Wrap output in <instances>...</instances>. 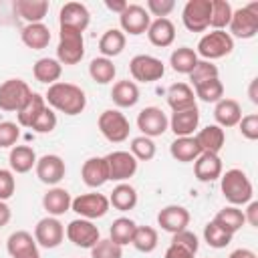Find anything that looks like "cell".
<instances>
[{
  "mask_svg": "<svg viewBox=\"0 0 258 258\" xmlns=\"http://www.w3.org/2000/svg\"><path fill=\"white\" fill-rule=\"evenodd\" d=\"M44 101L52 111H60L64 115H79L85 111L87 107V95L85 91L75 85V83H64L58 81L54 85H50L44 93Z\"/></svg>",
  "mask_w": 258,
  "mask_h": 258,
  "instance_id": "1",
  "label": "cell"
},
{
  "mask_svg": "<svg viewBox=\"0 0 258 258\" xmlns=\"http://www.w3.org/2000/svg\"><path fill=\"white\" fill-rule=\"evenodd\" d=\"M220 189L226 202H230V206H244L252 202V196H254L250 177L238 167H232L220 175Z\"/></svg>",
  "mask_w": 258,
  "mask_h": 258,
  "instance_id": "2",
  "label": "cell"
},
{
  "mask_svg": "<svg viewBox=\"0 0 258 258\" xmlns=\"http://www.w3.org/2000/svg\"><path fill=\"white\" fill-rule=\"evenodd\" d=\"M234 50V38L226 32V30H210L206 32L200 42H198V56H202V60H216V58H224Z\"/></svg>",
  "mask_w": 258,
  "mask_h": 258,
  "instance_id": "3",
  "label": "cell"
},
{
  "mask_svg": "<svg viewBox=\"0 0 258 258\" xmlns=\"http://www.w3.org/2000/svg\"><path fill=\"white\" fill-rule=\"evenodd\" d=\"M85 56V40L83 32L73 28H60L58 44H56V60L60 64H77Z\"/></svg>",
  "mask_w": 258,
  "mask_h": 258,
  "instance_id": "4",
  "label": "cell"
},
{
  "mask_svg": "<svg viewBox=\"0 0 258 258\" xmlns=\"http://www.w3.org/2000/svg\"><path fill=\"white\" fill-rule=\"evenodd\" d=\"M97 127L101 135L111 143H123L131 131L129 119L119 109H105L97 119Z\"/></svg>",
  "mask_w": 258,
  "mask_h": 258,
  "instance_id": "5",
  "label": "cell"
},
{
  "mask_svg": "<svg viewBox=\"0 0 258 258\" xmlns=\"http://www.w3.org/2000/svg\"><path fill=\"white\" fill-rule=\"evenodd\" d=\"M230 36L234 38H254L258 32V2L236 8L230 18Z\"/></svg>",
  "mask_w": 258,
  "mask_h": 258,
  "instance_id": "6",
  "label": "cell"
},
{
  "mask_svg": "<svg viewBox=\"0 0 258 258\" xmlns=\"http://www.w3.org/2000/svg\"><path fill=\"white\" fill-rule=\"evenodd\" d=\"M212 0H187L181 10V22L189 32H204L210 28Z\"/></svg>",
  "mask_w": 258,
  "mask_h": 258,
  "instance_id": "7",
  "label": "cell"
},
{
  "mask_svg": "<svg viewBox=\"0 0 258 258\" xmlns=\"http://www.w3.org/2000/svg\"><path fill=\"white\" fill-rule=\"evenodd\" d=\"M111 204H109V198L103 196V194H81L77 198H73V204H71V210L79 216V218H85V220H97V218H103L107 212H109Z\"/></svg>",
  "mask_w": 258,
  "mask_h": 258,
  "instance_id": "8",
  "label": "cell"
},
{
  "mask_svg": "<svg viewBox=\"0 0 258 258\" xmlns=\"http://www.w3.org/2000/svg\"><path fill=\"white\" fill-rule=\"evenodd\" d=\"M30 95H32V91H30L26 81H22V79H6L0 85V109L8 111V113L18 111L28 101Z\"/></svg>",
  "mask_w": 258,
  "mask_h": 258,
  "instance_id": "9",
  "label": "cell"
},
{
  "mask_svg": "<svg viewBox=\"0 0 258 258\" xmlns=\"http://www.w3.org/2000/svg\"><path fill=\"white\" fill-rule=\"evenodd\" d=\"M129 73L139 83H153V81H159L165 75V64L157 56L135 54L129 60Z\"/></svg>",
  "mask_w": 258,
  "mask_h": 258,
  "instance_id": "10",
  "label": "cell"
},
{
  "mask_svg": "<svg viewBox=\"0 0 258 258\" xmlns=\"http://www.w3.org/2000/svg\"><path fill=\"white\" fill-rule=\"evenodd\" d=\"M64 234H67L69 242H73L77 248H87V250H91L101 240L99 228L93 224V220H85V218H77V220L69 222Z\"/></svg>",
  "mask_w": 258,
  "mask_h": 258,
  "instance_id": "11",
  "label": "cell"
},
{
  "mask_svg": "<svg viewBox=\"0 0 258 258\" xmlns=\"http://www.w3.org/2000/svg\"><path fill=\"white\" fill-rule=\"evenodd\" d=\"M107 169H109V181H127L137 171V159L129 151H111L105 155Z\"/></svg>",
  "mask_w": 258,
  "mask_h": 258,
  "instance_id": "12",
  "label": "cell"
},
{
  "mask_svg": "<svg viewBox=\"0 0 258 258\" xmlns=\"http://www.w3.org/2000/svg\"><path fill=\"white\" fill-rule=\"evenodd\" d=\"M119 24H121V32L123 34H131V36H139L143 32H147L149 24H151V16L149 12L139 6V4H127V8L119 14Z\"/></svg>",
  "mask_w": 258,
  "mask_h": 258,
  "instance_id": "13",
  "label": "cell"
},
{
  "mask_svg": "<svg viewBox=\"0 0 258 258\" xmlns=\"http://www.w3.org/2000/svg\"><path fill=\"white\" fill-rule=\"evenodd\" d=\"M137 129L145 137H159L169 129V119L159 107H145L137 115Z\"/></svg>",
  "mask_w": 258,
  "mask_h": 258,
  "instance_id": "14",
  "label": "cell"
},
{
  "mask_svg": "<svg viewBox=\"0 0 258 258\" xmlns=\"http://www.w3.org/2000/svg\"><path fill=\"white\" fill-rule=\"evenodd\" d=\"M34 171H36V177L44 183V185H50L54 187L67 173V165H64V159L56 153H46L42 157L36 159V165H34Z\"/></svg>",
  "mask_w": 258,
  "mask_h": 258,
  "instance_id": "15",
  "label": "cell"
},
{
  "mask_svg": "<svg viewBox=\"0 0 258 258\" xmlns=\"http://www.w3.org/2000/svg\"><path fill=\"white\" fill-rule=\"evenodd\" d=\"M34 240H36L38 246H42L46 250L56 248L64 240V226L60 224L58 218L46 216V218L36 222V226H34Z\"/></svg>",
  "mask_w": 258,
  "mask_h": 258,
  "instance_id": "16",
  "label": "cell"
},
{
  "mask_svg": "<svg viewBox=\"0 0 258 258\" xmlns=\"http://www.w3.org/2000/svg\"><path fill=\"white\" fill-rule=\"evenodd\" d=\"M189 220H191V216H189L187 208L177 206V204L165 206V208H161L159 214H157V226H159L161 230L169 232V234H177V232H181V230H187Z\"/></svg>",
  "mask_w": 258,
  "mask_h": 258,
  "instance_id": "17",
  "label": "cell"
},
{
  "mask_svg": "<svg viewBox=\"0 0 258 258\" xmlns=\"http://www.w3.org/2000/svg\"><path fill=\"white\" fill-rule=\"evenodd\" d=\"M89 22H91V14H89V8L85 4H81V2L62 4L60 12H58V26L60 28H73V30L85 32Z\"/></svg>",
  "mask_w": 258,
  "mask_h": 258,
  "instance_id": "18",
  "label": "cell"
},
{
  "mask_svg": "<svg viewBox=\"0 0 258 258\" xmlns=\"http://www.w3.org/2000/svg\"><path fill=\"white\" fill-rule=\"evenodd\" d=\"M6 250L10 258H40L38 244L34 236L26 230H16L6 240Z\"/></svg>",
  "mask_w": 258,
  "mask_h": 258,
  "instance_id": "19",
  "label": "cell"
},
{
  "mask_svg": "<svg viewBox=\"0 0 258 258\" xmlns=\"http://www.w3.org/2000/svg\"><path fill=\"white\" fill-rule=\"evenodd\" d=\"M198 125H200V109L198 107L171 113L169 129L173 131L175 137H191L196 133Z\"/></svg>",
  "mask_w": 258,
  "mask_h": 258,
  "instance_id": "20",
  "label": "cell"
},
{
  "mask_svg": "<svg viewBox=\"0 0 258 258\" xmlns=\"http://www.w3.org/2000/svg\"><path fill=\"white\" fill-rule=\"evenodd\" d=\"M198 147H200V153H220V149L224 147L226 143V133L220 125H208L204 129H200L196 135H194Z\"/></svg>",
  "mask_w": 258,
  "mask_h": 258,
  "instance_id": "21",
  "label": "cell"
},
{
  "mask_svg": "<svg viewBox=\"0 0 258 258\" xmlns=\"http://www.w3.org/2000/svg\"><path fill=\"white\" fill-rule=\"evenodd\" d=\"M194 173L204 183H210V181L220 179V175L224 173L222 171V159H220V155H216V153H200L198 159L194 161Z\"/></svg>",
  "mask_w": 258,
  "mask_h": 258,
  "instance_id": "22",
  "label": "cell"
},
{
  "mask_svg": "<svg viewBox=\"0 0 258 258\" xmlns=\"http://www.w3.org/2000/svg\"><path fill=\"white\" fill-rule=\"evenodd\" d=\"M167 105L173 113L177 111H185V109H194L196 105V93L187 83H173L167 89Z\"/></svg>",
  "mask_w": 258,
  "mask_h": 258,
  "instance_id": "23",
  "label": "cell"
},
{
  "mask_svg": "<svg viewBox=\"0 0 258 258\" xmlns=\"http://www.w3.org/2000/svg\"><path fill=\"white\" fill-rule=\"evenodd\" d=\"M81 177L87 187H101L105 181H109L105 157H89L81 167Z\"/></svg>",
  "mask_w": 258,
  "mask_h": 258,
  "instance_id": "24",
  "label": "cell"
},
{
  "mask_svg": "<svg viewBox=\"0 0 258 258\" xmlns=\"http://www.w3.org/2000/svg\"><path fill=\"white\" fill-rule=\"evenodd\" d=\"M71 204H73L71 194H69L64 187H58V185L50 187V189L42 196V208H44L46 214L52 216V218H58V216L67 214V212L71 210Z\"/></svg>",
  "mask_w": 258,
  "mask_h": 258,
  "instance_id": "25",
  "label": "cell"
},
{
  "mask_svg": "<svg viewBox=\"0 0 258 258\" xmlns=\"http://www.w3.org/2000/svg\"><path fill=\"white\" fill-rule=\"evenodd\" d=\"M147 38L153 46L165 48L175 40V26L169 18H155L147 28Z\"/></svg>",
  "mask_w": 258,
  "mask_h": 258,
  "instance_id": "26",
  "label": "cell"
},
{
  "mask_svg": "<svg viewBox=\"0 0 258 258\" xmlns=\"http://www.w3.org/2000/svg\"><path fill=\"white\" fill-rule=\"evenodd\" d=\"M214 119L216 125L224 127H236L242 119V107L236 99H220L214 107Z\"/></svg>",
  "mask_w": 258,
  "mask_h": 258,
  "instance_id": "27",
  "label": "cell"
},
{
  "mask_svg": "<svg viewBox=\"0 0 258 258\" xmlns=\"http://www.w3.org/2000/svg\"><path fill=\"white\" fill-rule=\"evenodd\" d=\"M20 40L24 42V46H28L32 50H42L50 42V28L44 22L26 24L20 30Z\"/></svg>",
  "mask_w": 258,
  "mask_h": 258,
  "instance_id": "28",
  "label": "cell"
},
{
  "mask_svg": "<svg viewBox=\"0 0 258 258\" xmlns=\"http://www.w3.org/2000/svg\"><path fill=\"white\" fill-rule=\"evenodd\" d=\"M36 153L30 145H14L8 155L10 171L12 173H28L36 165Z\"/></svg>",
  "mask_w": 258,
  "mask_h": 258,
  "instance_id": "29",
  "label": "cell"
},
{
  "mask_svg": "<svg viewBox=\"0 0 258 258\" xmlns=\"http://www.w3.org/2000/svg\"><path fill=\"white\" fill-rule=\"evenodd\" d=\"M32 75L38 83H44V85H54L58 83L60 75H62V64L56 60V58H50V56H42L38 58L34 64H32Z\"/></svg>",
  "mask_w": 258,
  "mask_h": 258,
  "instance_id": "30",
  "label": "cell"
},
{
  "mask_svg": "<svg viewBox=\"0 0 258 258\" xmlns=\"http://www.w3.org/2000/svg\"><path fill=\"white\" fill-rule=\"evenodd\" d=\"M111 99L119 109H129L133 105H137L139 101V87L137 83L125 79V81H117L111 89Z\"/></svg>",
  "mask_w": 258,
  "mask_h": 258,
  "instance_id": "31",
  "label": "cell"
},
{
  "mask_svg": "<svg viewBox=\"0 0 258 258\" xmlns=\"http://www.w3.org/2000/svg\"><path fill=\"white\" fill-rule=\"evenodd\" d=\"M46 109V101H44V95L40 93H34L28 97V101L16 111V123L20 127H32V123L36 121V117Z\"/></svg>",
  "mask_w": 258,
  "mask_h": 258,
  "instance_id": "32",
  "label": "cell"
},
{
  "mask_svg": "<svg viewBox=\"0 0 258 258\" xmlns=\"http://www.w3.org/2000/svg\"><path fill=\"white\" fill-rule=\"evenodd\" d=\"M14 12L26 20V24L42 22V18L48 14V2L46 0H16Z\"/></svg>",
  "mask_w": 258,
  "mask_h": 258,
  "instance_id": "33",
  "label": "cell"
},
{
  "mask_svg": "<svg viewBox=\"0 0 258 258\" xmlns=\"http://www.w3.org/2000/svg\"><path fill=\"white\" fill-rule=\"evenodd\" d=\"M109 204L119 212H129L137 206V189L127 181H121L113 187L109 196Z\"/></svg>",
  "mask_w": 258,
  "mask_h": 258,
  "instance_id": "34",
  "label": "cell"
},
{
  "mask_svg": "<svg viewBox=\"0 0 258 258\" xmlns=\"http://www.w3.org/2000/svg\"><path fill=\"white\" fill-rule=\"evenodd\" d=\"M214 222L224 228L228 234H236L238 230H242V226L246 224V218H244V212L238 208V206H226L222 208L216 216H214Z\"/></svg>",
  "mask_w": 258,
  "mask_h": 258,
  "instance_id": "35",
  "label": "cell"
},
{
  "mask_svg": "<svg viewBox=\"0 0 258 258\" xmlns=\"http://www.w3.org/2000/svg\"><path fill=\"white\" fill-rule=\"evenodd\" d=\"M125 42H127V36L119 28H109L99 38V50H101V54L105 58H113V56L123 52Z\"/></svg>",
  "mask_w": 258,
  "mask_h": 258,
  "instance_id": "36",
  "label": "cell"
},
{
  "mask_svg": "<svg viewBox=\"0 0 258 258\" xmlns=\"http://www.w3.org/2000/svg\"><path fill=\"white\" fill-rule=\"evenodd\" d=\"M169 153L175 161H181V163H189V161H196L198 155H200V147L191 137H175L169 145Z\"/></svg>",
  "mask_w": 258,
  "mask_h": 258,
  "instance_id": "37",
  "label": "cell"
},
{
  "mask_svg": "<svg viewBox=\"0 0 258 258\" xmlns=\"http://www.w3.org/2000/svg\"><path fill=\"white\" fill-rule=\"evenodd\" d=\"M198 60H200L198 52H196L194 48H189V46H179V48H175V50L171 52V56H169L171 69H173L175 73H179V75H189V73L194 71V67L198 64Z\"/></svg>",
  "mask_w": 258,
  "mask_h": 258,
  "instance_id": "38",
  "label": "cell"
},
{
  "mask_svg": "<svg viewBox=\"0 0 258 258\" xmlns=\"http://www.w3.org/2000/svg\"><path fill=\"white\" fill-rule=\"evenodd\" d=\"M135 228H137V224H135L131 218L121 216V218L113 220V224H111V228H109V238H111L115 244H119V246L131 244L133 234H135Z\"/></svg>",
  "mask_w": 258,
  "mask_h": 258,
  "instance_id": "39",
  "label": "cell"
},
{
  "mask_svg": "<svg viewBox=\"0 0 258 258\" xmlns=\"http://www.w3.org/2000/svg\"><path fill=\"white\" fill-rule=\"evenodd\" d=\"M89 75H91V79H93L95 83L107 85V83H111V81L115 79L117 69H115V64H113L111 58L97 56V58H93L91 64H89Z\"/></svg>",
  "mask_w": 258,
  "mask_h": 258,
  "instance_id": "40",
  "label": "cell"
},
{
  "mask_svg": "<svg viewBox=\"0 0 258 258\" xmlns=\"http://www.w3.org/2000/svg\"><path fill=\"white\" fill-rule=\"evenodd\" d=\"M131 244L135 246V250H139V252H143V254L153 252V250L157 248V244H159L157 230H155L153 226H137Z\"/></svg>",
  "mask_w": 258,
  "mask_h": 258,
  "instance_id": "41",
  "label": "cell"
},
{
  "mask_svg": "<svg viewBox=\"0 0 258 258\" xmlns=\"http://www.w3.org/2000/svg\"><path fill=\"white\" fill-rule=\"evenodd\" d=\"M194 93H196V99L204 101V103H218L220 99H224V85L218 79H210V81H204L200 85L194 87Z\"/></svg>",
  "mask_w": 258,
  "mask_h": 258,
  "instance_id": "42",
  "label": "cell"
},
{
  "mask_svg": "<svg viewBox=\"0 0 258 258\" xmlns=\"http://www.w3.org/2000/svg\"><path fill=\"white\" fill-rule=\"evenodd\" d=\"M232 4L228 0H212V16H210V26L214 30H224L230 24L232 18Z\"/></svg>",
  "mask_w": 258,
  "mask_h": 258,
  "instance_id": "43",
  "label": "cell"
},
{
  "mask_svg": "<svg viewBox=\"0 0 258 258\" xmlns=\"http://www.w3.org/2000/svg\"><path fill=\"white\" fill-rule=\"evenodd\" d=\"M232 238H234V236L228 234L224 228H220L214 220L204 226V240H206V244H208L210 248H216V250L226 248V246L232 242Z\"/></svg>",
  "mask_w": 258,
  "mask_h": 258,
  "instance_id": "44",
  "label": "cell"
},
{
  "mask_svg": "<svg viewBox=\"0 0 258 258\" xmlns=\"http://www.w3.org/2000/svg\"><path fill=\"white\" fill-rule=\"evenodd\" d=\"M155 143L151 137H145V135H139V137H133L131 139V145H129V153L137 159V161H151L155 157Z\"/></svg>",
  "mask_w": 258,
  "mask_h": 258,
  "instance_id": "45",
  "label": "cell"
},
{
  "mask_svg": "<svg viewBox=\"0 0 258 258\" xmlns=\"http://www.w3.org/2000/svg\"><path fill=\"white\" fill-rule=\"evenodd\" d=\"M218 75H220V71H218V67L214 64V62H210V60H198V64L194 67V71L187 75L189 77V87H196V85H200V83H204V81H210V79H218Z\"/></svg>",
  "mask_w": 258,
  "mask_h": 258,
  "instance_id": "46",
  "label": "cell"
},
{
  "mask_svg": "<svg viewBox=\"0 0 258 258\" xmlns=\"http://www.w3.org/2000/svg\"><path fill=\"white\" fill-rule=\"evenodd\" d=\"M91 258H123V246L115 244L111 238H101L91 248Z\"/></svg>",
  "mask_w": 258,
  "mask_h": 258,
  "instance_id": "47",
  "label": "cell"
},
{
  "mask_svg": "<svg viewBox=\"0 0 258 258\" xmlns=\"http://www.w3.org/2000/svg\"><path fill=\"white\" fill-rule=\"evenodd\" d=\"M20 139V125L14 121H0V149L14 147Z\"/></svg>",
  "mask_w": 258,
  "mask_h": 258,
  "instance_id": "48",
  "label": "cell"
},
{
  "mask_svg": "<svg viewBox=\"0 0 258 258\" xmlns=\"http://www.w3.org/2000/svg\"><path fill=\"white\" fill-rule=\"evenodd\" d=\"M54 127H56V113L46 105V109L36 117V121L32 123V131H36V133H50V131H54Z\"/></svg>",
  "mask_w": 258,
  "mask_h": 258,
  "instance_id": "49",
  "label": "cell"
},
{
  "mask_svg": "<svg viewBox=\"0 0 258 258\" xmlns=\"http://www.w3.org/2000/svg\"><path fill=\"white\" fill-rule=\"evenodd\" d=\"M171 236H173V238H171V244H175V246H179V248H185V250L191 252V254H198L200 240H198V236H196L194 232H189V230H181V232L171 234Z\"/></svg>",
  "mask_w": 258,
  "mask_h": 258,
  "instance_id": "50",
  "label": "cell"
},
{
  "mask_svg": "<svg viewBox=\"0 0 258 258\" xmlns=\"http://www.w3.org/2000/svg\"><path fill=\"white\" fill-rule=\"evenodd\" d=\"M14 191H16V177H14V173L10 169L0 167V200L2 202L10 200L14 196Z\"/></svg>",
  "mask_w": 258,
  "mask_h": 258,
  "instance_id": "51",
  "label": "cell"
},
{
  "mask_svg": "<svg viewBox=\"0 0 258 258\" xmlns=\"http://www.w3.org/2000/svg\"><path fill=\"white\" fill-rule=\"evenodd\" d=\"M240 127V133L248 139V141H256L258 139V113H250V115H244L238 123Z\"/></svg>",
  "mask_w": 258,
  "mask_h": 258,
  "instance_id": "52",
  "label": "cell"
},
{
  "mask_svg": "<svg viewBox=\"0 0 258 258\" xmlns=\"http://www.w3.org/2000/svg\"><path fill=\"white\" fill-rule=\"evenodd\" d=\"M175 8L173 0H147V12L157 16V18H167V14Z\"/></svg>",
  "mask_w": 258,
  "mask_h": 258,
  "instance_id": "53",
  "label": "cell"
},
{
  "mask_svg": "<svg viewBox=\"0 0 258 258\" xmlns=\"http://www.w3.org/2000/svg\"><path fill=\"white\" fill-rule=\"evenodd\" d=\"M244 218H246V222L250 224V226H258V202H248V208L244 210Z\"/></svg>",
  "mask_w": 258,
  "mask_h": 258,
  "instance_id": "54",
  "label": "cell"
},
{
  "mask_svg": "<svg viewBox=\"0 0 258 258\" xmlns=\"http://www.w3.org/2000/svg\"><path fill=\"white\" fill-rule=\"evenodd\" d=\"M163 258H196V254H191L185 248H179L175 244H169V248L165 250V256Z\"/></svg>",
  "mask_w": 258,
  "mask_h": 258,
  "instance_id": "55",
  "label": "cell"
},
{
  "mask_svg": "<svg viewBox=\"0 0 258 258\" xmlns=\"http://www.w3.org/2000/svg\"><path fill=\"white\" fill-rule=\"evenodd\" d=\"M10 218H12V212H10V206H8L6 202H2V200H0V228H4V226H8V222H10Z\"/></svg>",
  "mask_w": 258,
  "mask_h": 258,
  "instance_id": "56",
  "label": "cell"
},
{
  "mask_svg": "<svg viewBox=\"0 0 258 258\" xmlns=\"http://www.w3.org/2000/svg\"><path fill=\"white\" fill-rule=\"evenodd\" d=\"M127 4H129V2H125V0H105V6H107L111 12H117V14H121V12L127 8Z\"/></svg>",
  "mask_w": 258,
  "mask_h": 258,
  "instance_id": "57",
  "label": "cell"
},
{
  "mask_svg": "<svg viewBox=\"0 0 258 258\" xmlns=\"http://www.w3.org/2000/svg\"><path fill=\"white\" fill-rule=\"evenodd\" d=\"M248 97L254 105H258V79H252L250 81V87H248Z\"/></svg>",
  "mask_w": 258,
  "mask_h": 258,
  "instance_id": "58",
  "label": "cell"
},
{
  "mask_svg": "<svg viewBox=\"0 0 258 258\" xmlns=\"http://www.w3.org/2000/svg\"><path fill=\"white\" fill-rule=\"evenodd\" d=\"M228 258H256V254H254L252 250H248V248H238V250H234Z\"/></svg>",
  "mask_w": 258,
  "mask_h": 258,
  "instance_id": "59",
  "label": "cell"
}]
</instances>
